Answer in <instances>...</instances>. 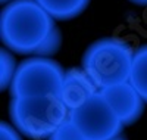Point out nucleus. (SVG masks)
<instances>
[{"mask_svg": "<svg viewBox=\"0 0 147 140\" xmlns=\"http://www.w3.org/2000/svg\"><path fill=\"white\" fill-rule=\"evenodd\" d=\"M60 46H62V33H60V30L56 27L50 34H49V37L44 40V43L40 46L38 52L35 53V56L50 58L52 55H55L60 49Z\"/></svg>", "mask_w": 147, "mask_h": 140, "instance_id": "nucleus-12", "label": "nucleus"}, {"mask_svg": "<svg viewBox=\"0 0 147 140\" xmlns=\"http://www.w3.org/2000/svg\"><path fill=\"white\" fill-rule=\"evenodd\" d=\"M69 118L87 140H109L121 134L125 127L102 92H97L78 109L71 111Z\"/></svg>", "mask_w": 147, "mask_h": 140, "instance_id": "nucleus-5", "label": "nucleus"}, {"mask_svg": "<svg viewBox=\"0 0 147 140\" xmlns=\"http://www.w3.org/2000/svg\"><path fill=\"white\" fill-rule=\"evenodd\" d=\"M69 109L59 96L12 97L9 118L15 128L31 140H47L69 118Z\"/></svg>", "mask_w": 147, "mask_h": 140, "instance_id": "nucleus-3", "label": "nucleus"}, {"mask_svg": "<svg viewBox=\"0 0 147 140\" xmlns=\"http://www.w3.org/2000/svg\"><path fill=\"white\" fill-rule=\"evenodd\" d=\"M65 69L52 58L30 56L19 62L16 75L9 87L10 97L57 96Z\"/></svg>", "mask_w": 147, "mask_h": 140, "instance_id": "nucleus-4", "label": "nucleus"}, {"mask_svg": "<svg viewBox=\"0 0 147 140\" xmlns=\"http://www.w3.org/2000/svg\"><path fill=\"white\" fill-rule=\"evenodd\" d=\"M18 65L19 63L16 62L13 52H10L6 47L0 49V88L3 92L6 88L9 90V87L16 75Z\"/></svg>", "mask_w": 147, "mask_h": 140, "instance_id": "nucleus-10", "label": "nucleus"}, {"mask_svg": "<svg viewBox=\"0 0 147 140\" xmlns=\"http://www.w3.org/2000/svg\"><path fill=\"white\" fill-rule=\"evenodd\" d=\"M109 140H128V139L121 133V134H118V136H115V137H112V139H109Z\"/></svg>", "mask_w": 147, "mask_h": 140, "instance_id": "nucleus-15", "label": "nucleus"}, {"mask_svg": "<svg viewBox=\"0 0 147 140\" xmlns=\"http://www.w3.org/2000/svg\"><path fill=\"white\" fill-rule=\"evenodd\" d=\"M55 21L35 0H12L0 12V40L13 53L35 55Z\"/></svg>", "mask_w": 147, "mask_h": 140, "instance_id": "nucleus-1", "label": "nucleus"}, {"mask_svg": "<svg viewBox=\"0 0 147 140\" xmlns=\"http://www.w3.org/2000/svg\"><path fill=\"white\" fill-rule=\"evenodd\" d=\"M0 140H24L22 134L15 128L13 124L6 121L0 122Z\"/></svg>", "mask_w": 147, "mask_h": 140, "instance_id": "nucleus-13", "label": "nucleus"}, {"mask_svg": "<svg viewBox=\"0 0 147 140\" xmlns=\"http://www.w3.org/2000/svg\"><path fill=\"white\" fill-rule=\"evenodd\" d=\"M129 2L138 6H147V0H129Z\"/></svg>", "mask_w": 147, "mask_h": 140, "instance_id": "nucleus-14", "label": "nucleus"}, {"mask_svg": "<svg viewBox=\"0 0 147 140\" xmlns=\"http://www.w3.org/2000/svg\"><path fill=\"white\" fill-rule=\"evenodd\" d=\"M99 90L96 83L82 68L72 67L65 69V77L59 92V99L71 111L82 106L90 97H93Z\"/></svg>", "mask_w": 147, "mask_h": 140, "instance_id": "nucleus-7", "label": "nucleus"}, {"mask_svg": "<svg viewBox=\"0 0 147 140\" xmlns=\"http://www.w3.org/2000/svg\"><path fill=\"white\" fill-rule=\"evenodd\" d=\"M9 2H12V0H2V3H9Z\"/></svg>", "mask_w": 147, "mask_h": 140, "instance_id": "nucleus-16", "label": "nucleus"}, {"mask_svg": "<svg viewBox=\"0 0 147 140\" xmlns=\"http://www.w3.org/2000/svg\"><path fill=\"white\" fill-rule=\"evenodd\" d=\"M129 83L137 88V92L147 103V44L136 49Z\"/></svg>", "mask_w": 147, "mask_h": 140, "instance_id": "nucleus-9", "label": "nucleus"}, {"mask_svg": "<svg viewBox=\"0 0 147 140\" xmlns=\"http://www.w3.org/2000/svg\"><path fill=\"white\" fill-rule=\"evenodd\" d=\"M100 92L124 125H131L141 118L147 103L129 81L103 88Z\"/></svg>", "mask_w": 147, "mask_h": 140, "instance_id": "nucleus-6", "label": "nucleus"}, {"mask_svg": "<svg viewBox=\"0 0 147 140\" xmlns=\"http://www.w3.org/2000/svg\"><path fill=\"white\" fill-rule=\"evenodd\" d=\"M136 50L118 37H105L91 43L82 55V69L99 90L129 81Z\"/></svg>", "mask_w": 147, "mask_h": 140, "instance_id": "nucleus-2", "label": "nucleus"}, {"mask_svg": "<svg viewBox=\"0 0 147 140\" xmlns=\"http://www.w3.org/2000/svg\"><path fill=\"white\" fill-rule=\"evenodd\" d=\"M47 140H87V139L80 131L78 127L74 124V121L68 118Z\"/></svg>", "mask_w": 147, "mask_h": 140, "instance_id": "nucleus-11", "label": "nucleus"}, {"mask_svg": "<svg viewBox=\"0 0 147 140\" xmlns=\"http://www.w3.org/2000/svg\"><path fill=\"white\" fill-rule=\"evenodd\" d=\"M56 21H69L81 15L90 0H35Z\"/></svg>", "mask_w": 147, "mask_h": 140, "instance_id": "nucleus-8", "label": "nucleus"}]
</instances>
